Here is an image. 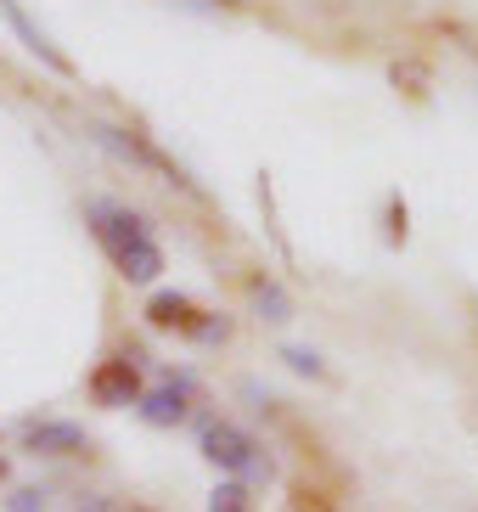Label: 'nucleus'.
<instances>
[{"label": "nucleus", "instance_id": "12", "mask_svg": "<svg viewBox=\"0 0 478 512\" xmlns=\"http://www.w3.org/2000/svg\"><path fill=\"white\" fill-rule=\"evenodd\" d=\"M186 338H197V344H225V338H231V321H225V316H203V310H197V321L186 327Z\"/></svg>", "mask_w": 478, "mask_h": 512}, {"label": "nucleus", "instance_id": "9", "mask_svg": "<svg viewBox=\"0 0 478 512\" xmlns=\"http://www.w3.org/2000/svg\"><path fill=\"white\" fill-rule=\"evenodd\" d=\"M147 321H152V327H164V332H169V327L186 332V327L197 321V304L186 299V293H158V299L147 304Z\"/></svg>", "mask_w": 478, "mask_h": 512}, {"label": "nucleus", "instance_id": "17", "mask_svg": "<svg viewBox=\"0 0 478 512\" xmlns=\"http://www.w3.org/2000/svg\"><path fill=\"white\" fill-rule=\"evenodd\" d=\"M0 479H6V456H0Z\"/></svg>", "mask_w": 478, "mask_h": 512}, {"label": "nucleus", "instance_id": "8", "mask_svg": "<svg viewBox=\"0 0 478 512\" xmlns=\"http://www.w3.org/2000/svg\"><path fill=\"white\" fill-rule=\"evenodd\" d=\"M0 12H6V23H12L17 34H23V46H29L34 57H40V62H51V68H57V74H68V57H62V51L51 46V40H45L40 29H34L29 17H23V6H17V0H0Z\"/></svg>", "mask_w": 478, "mask_h": 512}, {"label": "nucleus", "instance_id": "10", "mask_svg": "<svg viewBox=\"0 0 478 512\" xmlns=\"http://www.w3.org/2000/svg\"><path fill=\"white\" fill-rule=\"evenodd\" d=\"M248 293H254V310H259L265 321H293V299H287V287H282V282L254 276V287H248Z\"/></svg>", "mask_w": 478, "mask_h": 512}, {"label": "nucleus", "instance_id": "16", "mask_svg": "<svg viewBox=\"0 0 478 512\" xmlns=\"http://www.w3.org/2000/svg\"><path fill=\"white\" fill-rule=\"evenodd\" d=\"M74 512H113V507H107V501L102 496H96V501H79V507Z\"/></svg>", "mask_w": 478, "mask_h": 512}, {"label": "nucleus", "instance_id": "13", "mask_svg": "<svg viewBox=\"0 0 478 512\" xmlns=\"http://www.w3.org/2000/svg\"><path fill=\"white\" fill-rule=\"evenodd\" d=\"M282 361L293 366L299 377H327V366H321V355H315V349H304V344H287V349H282Z\"/></svg>", "mask_w": 478, "mask_h": 512}, {"label": "nucleus", "instance_id": "3", "mask_svg": "<svg viewBox=\"0 0 478 512\" xmlns=\"http://www.w3.org/2000/svg\"><path fill=\"white\" fill-rule=\"evenodd\" d=\"M90 141L102 152H113L119 164H135V169H152V175H175L180 181V169H169V158L158 147H147L141 136H130V130H113V124H90ZM186 186V181H180Z\"/></svg>", "mask_w": 478, "mask_h": 512}, {"label": "nucleus", "instance_id": "7", "mask_svg": "<svg viewBox=\"0 0 478 512\" xmlns=\"http://www.w3.org/2000/svg\"><path fill=\"white\" fill-rule=\"evenodd\" d=\"M113 265H119L124 282L147 287V282H158V276H164V248H158L152 237H135V242H124L119 254H113Z\"/></svg>", "mask_w": 478, "mask_h": 512}, {"label": "nucleus", "instance_id": "14", "mask_svg": "<svg viewBox=\"0 0 478 512\" xmlns=\"http://www.w3.org/2000/svg\"><path fill=\"white\" fill-rule=\"evenodd\" d=\"M0 512H45V490L40 484H17L12 496L0 501Z\"/></svg>", "mask_w": 478, "mask_h": 512}, {"label": "nucleus", "instance_id": "1", "mask_svg": "<svg viewBox=\"0 0 478 512\" xmlns=\"http://www.w3.org/2000/svg\"><path fill=\"white\" fill-rule=\"evenodd\" d=\"M197 434H203V456H209L220 473H237L248 490H254V484H265L270 473H276V462L265 456V445H259L248 428H237V422L203 417V422H197Z\"/></svg>", "mask_w": 478, "mask_h": 512}, {"label": "nucleus", "instance_id": "15", "mask_svg": "<svg viewBox=\"0 0 478 512\" xmlns=\"http://www.w3.org/2000/svg\"><path fill=\"white\" fill-rule=\"evenodd\" d=\"M389 242H405V203L400 197L389 203Z\"/></svg>", "mask_w": 478, "mask_h": 512}, {"label": "nucleus", "instance_id": "5", "mask_svg": "<svg viewBox=\"0 0 478 512\" xmlns=\"http://www.w3.org/2000/svg\"><path fill=\"white\" fill-rule=\"evenodd\" d=\"M23 445L34 456H85L90 451V434L79 422H23Z\"/></svg>", "mask_w": 478, "mask_h": 512}, {"label": "nucleus", "instance_id": "6", "mask_svg": "<svg viewBox=\"0 0 478 512\" xmlns=\"http://www.w3.org/2000/svg\"><path fill=\"white\" fill-rule=\"evenodd\" d=\"M90 231H96V242H102L107 254H119L124 242L147 237V220L135 209H119V203H90Z\"/></svg>", "mask_w": 478, "mask_h": 512}, {"label": "nucleus", "instance_id": "11", "mask_svg": "<svg viewBox=\"0 0 478 512\" xmlns=\"http://www.w3.org/2000/svg\"><path fill=\"white\" fill-rule=\"evenodd\" d=\"M209 512H254V490H248L242 479H225V484H214Z\"/></svg>", "mask_w": 478, "mask_h": 512}, {"label": "nucleus", "instance_id": "2", "mask_svg": "<svg viewBox=\"0 0 478 512\" xmlns=\"http://www.w3.org/2000/svg\"><path fill=\"white\" fill-rule=\"evenodd\" d=\"M192 389H197L192 372H169L158 389H141L135 411H141V422H152V428H180V422L192 417Z\"/></svg>", "mask_w": 478, "mask_h": 512}, {"label": "nucleus", "instance_id": "4", "mask_svg": "<svg viewBox=\"0 0 478 512\" xmlns=\"http://www.w3.org/2000/svg\"><path fill=\"white\" fill-rule=\"evenodd\" d=\"M90 400H96V406H107V411H124V406H135V400H141V372H135L130 355H124V361L96 366V377H90Z\"/></svg>", "mask_w": 478, "mask_h": 512}]
</instances>
